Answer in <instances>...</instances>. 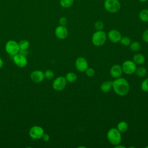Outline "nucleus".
<instances>
[{
  "label": "nucleus",
  "instance_id": "27",
  "mask_svg": "<svg viewBox=\"0 0 148 148\" xmlns=\"http://www.w3.org/2000/svg\"><path fill=\"white\" fill-rule=\"evenodd\" d=\"M141 89L145 92H148V78L145 79L142 82Z\"/></svg>",
  "mask_w": 148,
  "mask_h": 148
},
{
  "label": "nucleus",
  "instance_id": "1",
  "mask_svg": "<svg viewBox=\"0 0 148 148\" xmlns=\"http://www.w3.org/2000/svg\"><path fill=\"white\" fill-rule=\"evenodd\" d=\"M112 88L117 95L124 96L129 92L130 85L125 79L120 77L113 81Z\"/></svg>",
  "mask_w": 148,
  "mask_h": 148
},
{
  "label": "nucleus",
  "instance_id": "33",
  "mask_svg": "<svg viewBox=\"0 0 148 148\" xmlns=\"http://www.w3.org/2000/svg\"><path fill=\"white\" fill-rule=\"evenodd\" d=\"M2 65H3V61L1 59V58H0V68L2 66Z\"/></svg>",
  "mask_w": 148,
  "mask_h": 148
},
{
  "label": "nucleus",
  "instance_id": "34",
  "mask_svg": "<svg viewBox=\"0 0 148 148\" xmlns=\"http://www.w3.org/2000/svg\"><path fill=\"white\" fill-rule=\"evenodd\" d=\"M138 1H140V2H145L147 1V0H138Z\"/></svg>",
  "mask_w": 148,
  "mask_h": 148
},
{
  "label": "nucleus",
  "instance_id": "19",
  "mask_svg": "<svg viewBox=\"0 0 148 148\" xmlns=\"http://www.w3.org/2000/svg\"><path fill=\"white\" fill-rule=\"evenodd\" d=\"M65 78L67 82L69 83H73L77 80V75L74 72H69L66 73Z\"/></svg>",
  "mask_w": 148,
  "mask_h": 148
},
{
  "label": "nucleus",
  "instance_id": "16",
  "mask_svg": "<svg viewBox=\"0 0 148 148\" xmlns=\"http://www.w3.org/2000/svg\"><path fill=\"white\" fill-rule=\"evenodd\" d=\"M112 87H113V82L105 81L101 84V90L103 92H107L112 89Z\"/></svg>",
  "mask_w": 148,
  "mask_h": 148
},
{
  "label": "nucleus",
  "instance_id": "24",
  "mask_svg": "<svg viewBox=\"0 0 148 148\" xmlns=\"http://www.w3.org/2000/svg\"><path fill=\"white\" fill-rule=\"evenodd\" d=\"M120 42L121 43V45H123L124 46H130V43H131V40L130 38L128 36L121 37Z\"/></svg>",
  "mask_w": 148,
  "mask_h": 148
},
{
  "label": "nucleus",
  "instance_id": "15",
  "mask_svg": "<svg viewBox=\"0 0 148 148\" xmlns=\"http://www.w3.org/2000/svg\"><path fill=\"white\" fill-rule=\"evenodd\" d=\"M133 61L138 65L143 64L145 61V56L141 53H136L133 57Z\"/></svg>",
  "mask_w": 148,
  "mask_h": 148
},
{
  "label": "nucleus",
  "instance_id": "25",
  "mask_svg": "<svg viewBox=\"0 0 148 148\" xmlns=\"http://www.w3.org/2000/svg\"><path fill=\"white\" fill-rule=\"evenodd\" d=\"M103 27H104L103 23L101 21H97L95 23L94 27H95V29L97 31H101V30H102L103 28Z\"/></svg>",
  "mask_w": 148,
  "mask_h": 148
},
{
  "label": "nucleus",
  "instance_id": "8",
  "mask_svg": "<svg viewBox=\"0 0 148 148\" xmlns=\"http://www.w3.org/2000/svg\"><path fill=\"white\" fill-rule=\"evenodd\" d=\"M43 134H44L43 129L41 127L37 126V125L32 127L30 128L29 132V134L31 138L34 139H39L42 138V136Z\"/></svg>",
  "mask_w": 148,
  "mask_h": 148
},
{
  "label": "nucleus",
  "instance_id": "9",
  "mask_svg": "<svg viewBox=\"0 0 148 148\" xmlns=\"http://www.w3.org/2000/svg\"><path fill=\"white\" fill-rule=\"evenodd\" d=\"M13 60L15 64L20 68L24 67L27 64V59L25 56L19 53L13 56Z\"/></svg>",
  "mask_w": 148,
  "mask_h": 148
},
{
  "label": "nucleus",
  "instance_id": "6",
  "mask_svg": "<svg viewBox=\"0 0 148 148\" xmlns=\"http://www.w3.org/2000/svg\"><path fill=\"white\" fill-rule=\"evenodd\" d=\"M123 72L127 75H132L135 72L136 69V64L132 61L127 60L121 65Z\"/></svg>",
  "mask_w": 148,
  "mask_h": 148
},
{
  "label": "nucleus",
  "instance_id": "29",
  "mask_svg": "<svg viewBox=\"0 0 148 148\" xmlns=\"http://www.w3.org/2000/svg\"><path fill=\"white\" fill-rule=\"evenodd\" d=\"M142 39L144 42L148 43V29H146L142 34Z\"/></svg>",
  "mask_w": 148,
  "mask_h": 148
},
{
  "label": "nucleus",
  "instance_id": "10",
  "mask_svg": "<svg viewBox=\"0 0 148 148\" xmlns=\"http://www.w3.org/2000/svg\"><path fill=\"white\" fill-rule=\"evenodd\" d=\"M75 66L78 71L83 72L88 68V62L85 58L80 57L76 60Z\"/></svg>",
  "mask_w": 148,
  "mask_h": 148
},
{
  "label": "nucleus",
  "instance_id": "3",
  "mask_svg": "<svg viewBox=\"0 0 148 148\" xmlns=\"http://www.w3.org/2000/svg\"><path fill=\"white\" fill-rule=\"evenodd\" d=\"M106 40V33L103 31H97L92 36V42L95 46H101L105 43Z\"/></svg>",
  "mask_w": 148,
  "mask_h": 148
},
{
  "label": "nucleus",
  "instance_id": "7",
  "mask_svg": "<svg viewBox=\"0 0 148 148\" xmlns=\"http://www.w3.org/2000/svg\"><path fill=\"white\" fill-rule=\"evenodd\" d=\"M66 80L65 77L59 76L57 77L53 83V87L55 90L61 91L65 88L66 85Z\"/></svg>",
  "mask_w": 148,
  "mask_h": 148
},
{
  "label": "nucleus",
  "instance_id": "17",
  "mask_svg": "<svg viewBox=\"0 0 148 148\" xmlns=\"http://www.w3.org/2000/svg\"><path fill=\"white\" fill-rule=\"evenodd\" d=\"M139 19L143 22H148V9L142 10L139 14Z\"/></svg>",
  "mask_w": 148,
  "mask_h": 148
},
{
  "label": "nucleus",
  "instance_id": "22",
  "mask_svg": "<svg viewBox=\"0 0 148 148\" xmlns=\"http://www.w3.org/2000/svg\"><path fill=\"white\" fill-rule=\"evenodd\" d=\"M74 0H60V5L62 8H68L73 3Z\"/></svg>",
  "mask_w": 148,
  "mask_h": 148
},
{
  "label": "nucleus",
  "instance_id": "2",
  "mask_svg": "<svg viewBox=\"0 0 148 148\" xmlns=\"http://www.w3.org/2000/svg\"><path fill=\"white\" fill-rule=\"evenodd\" d=\"M107 138L110 144L117 146L121 142V132L116 128H110L107 133Z\"/></svg>",
  "mask_w": 148,
  "mask_h": 148
},
{
  "label": "nucleus",
  "instance_id": "4",
  "mask_svg": "<svg viewBox=\"0 0 148 148\" xmlns=\"http://www.w3.org/2000/svg\"><path fill=\"white\" fill-rule=\"evenodd\" d=\"M121 7L120 2L118 0H105L104 8L109 13H116Z\"/></svg>",
  "mask_w": 148,
  "mask_h": 148
},
{
  "label": "nucleus",
  "instance_id": "32",
  "mask_svg": "<svg viewBox=\"0 0 148 148\" xmlns=\"http://www.w3.org/2000/svg\"><path fill=\"white\" fill-rule=\"evenodd\" d=\"M119 147H121V148H125V146H123V145H120V144H119V145H117V146H115V148H119Z\"/></svg>",
  "mask_w": 148,
  "mask_h": 148
},
{
  "label": "nucleus",
  "instance_id": "13",
  "mask_svg": "<svg viewBox=\"0 0 148 148\" xmlns=\"http://www.w3.org/2000/svg\"><path fill=\"white\" fill-rule=\"evenodd\" d=\"M30 77L32 82H34L35 83H39L43 80L45 76L44 73L41 71L36 70L33 71L31 73Z\"/></svg>",
  "mask_w": 148,
  "mask_h": 148
},
{
  "label": "nucleus",
  "instance_id": "11",
  "mask_svg": "<svg viewBox=\"0 0 148 148\" xmlns=\"http://www.w3.org/2000/svg\"><path fill=\"white\" fill-rule=\"evenodd\" d=\"M55 35L58 39H64L67 37L68 35V31L65 26L60 25L56 28Z\"/></svg>",
  "mask_w": 148,
  "mask_h": 148
},
{
  "label": "nucleus",
  "instance_id": "20",
  "mask_svg": "<svg viewBox=\"0 0 148 148\" xmlns=\"http://www.w3.org/2000/svg\"><path fill=\"white\" fill-rule=\"evenodd\" d=\"M135 73L138 76H139L140 77H143L146 75L147 71L145 68H144L143 66H140V67L136 68Z\"/></svg>",
  "mask_w": 148,
  "mask_h": 148
},
{
  "label": "nucleus",
  "instance_id": "18",
  "mask_svg": "<svg viewBox=\"0 0 148 148\" xmlns=\"http://www.w3.org/2000/svg\"><path fill=\"white\" fill-rule=\"evenodd\" d=\"M128 128V123L125 121H121L120 122L117 126V130L120 132H124L127 131Z\"/></svg>",
  "mask_w": 148,
  "mask_h": 148
},
{
  "label": "nucleus",
  "instance_id": "31",
  "mask_svg": "<svg viewBox=\"0 0 148 148\" xmlns=\"http://www.w3.org/2000/svg\"><path fill=\"white\" fill-rule=\"evenodd\" d=\"M42 139H43L44 141L47 142V141H49V139H50V136H49V135L48 134H43V135H42Z\"/></svg>",
  "mask_w": 148,
  "mask_h": 148
},
{
  "label": "nucleus",
  "instance_id": "5",
  "mask_svg": "<svg viewBox=\"0 0 148 148\" xmlns=\"http://www.w3.org/2000/svg\"><path fill=\"white\" fill-rule=\"evenodd\" d=\"M5 50L9 54L13 56L19 53L20 47L18 43L13 40L8 41L5 45Z\"/></svg>",
  "mask_w": 148,
  "mask_h": 148
},
{
  "label": "nucleus",
  "instance_id": "30",
  "mask_svg": "<svg viewBox=\"0 0 148 148\" xmlns=\"http://www.w3.org/2000/svg\"><path fill=\"white\" fill-rule=\"evenodd\" d=\"M59 23L60 25L65 26L67 23V19L65 17H61L59 20Z\"/></svg>",
  "mask_w": 148,
  "mask_h": 148
},
{
  "label": "nucleus",
  "instance_id": "21",
  "mask_svg": "<svg viewBox=\"0 0 148 148\" xmlns=\"http://www.w3.org/2000/svg\"><path fill=\"white\" fill-rule=\"evenodd\" d=\"M129 46H130V49L133 51H139L140 49V47H141L140 44L137 41H134L131 43Z\"/></svg>",
  "mask_w": 148,
  "mask_h": 148
},
{
  "label": "nucleus",
  "instance_id": "23",
  "mask_svg": "<svg viewBox=\"0 0 148 148\" xmlns=\"http://www.w3.org/2000/svg\"><path fill=\"white\" fill-rule=\"evenodd\" d=\"M20 50H27L29 47V43L27 40H22L18 43Z\"/></svg>",
  "mask_w": 148,
  "mask_h": 148
},
{
  "label": "nucleus",
  "instance_id": "26",
  "mask_svg": "<svg viewBox=\"0 0 148 148\" xmlns=\"http://www.w3.org/2000/svg\"><path fill=\"white\" fill-rule=\"evenodd\" d=\"M44 76H45V77L46 79H47V80H50L53 78L54 73L51 70L48 69V70L46 71L44 73Z\"/></svg>",
  "mask_w": 148,
  "mask_h": 148
},
{
  "label": "nucleus",
  "instance_id": "28",
  "mask_svg": "<svg viewBox=\"0 0 148 148\" xmlns=\"http://www.w3.org/2000/svg\"><path fill=\"white\" fill-rule=\"evenodd\" d=\"M86 72V74L88 77H92L95 75V71L92 68H88Z\"/></svg>",
  "mask_w": 148,
  "mask_h": 148
},
{
  "label": "nucleus",
  "instance_id": "14",
  "mask_svg": "<svg viewBox=\"0 0 148 148\" xmlns=\"http://www.w3.org/2000/svg\"><path fill=\"white\" fill-rule=\"evenodd\" d=\"M123 73V70L121 66L119 64H115L113 65L110 69V74L113 78L120 77Z\"/></svg>",
  "mask_w": 148,
  "mask_h": 148
},
{
  "label": "nucleus",
  "instance_id": "12",
  "mask_svg": "<svg viewBox=\"0 0 148 148\" xmlns=\"http://www.w3.org/2000/svg\"><path fill=\"white\" fill-rule=\"evenodd\" d=\"M108 37L112 43H116L120 42L122 36L119 31L116 29H112L108 32Z\"/></svg>",
  "mask_w": 148,
  "mask_h": 148
}]
</instances>
